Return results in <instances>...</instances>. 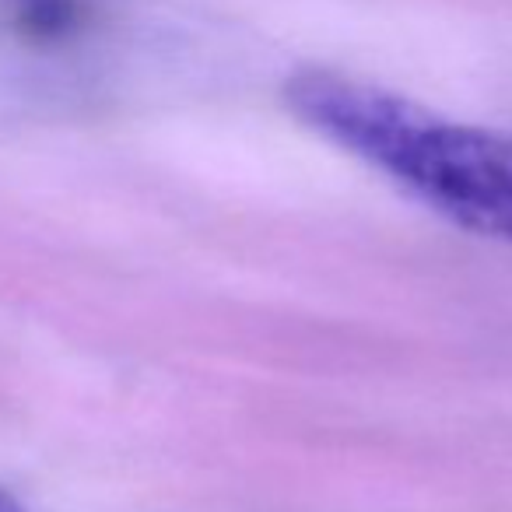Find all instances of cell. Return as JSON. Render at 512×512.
<instances>
[{
    "instance_id": "2",
    "label": "cell",
    "mask_w": 512,
    "mask_h": 512,
    "mask_svg": "<svg viewBox=\"0 0 512 512\" xmlns=\"http://www.w3.org/2000/svg\"><path fill=\"white\" fill-rule=\"evenodd\" d=\"M0 18L29 46H64L92 22V0H0Z\"/></svg>"
},
{
    "instance_id": "1",
    "label": "cell",
    "mask_w": 512,
    "mask_h": 512,
    "mask_svg": "<svg viewBox=\"0 0 512 512\" xmlns=\"http://www.w3.org/2000/svg\"><path fill=\"white\" fill-rule=\"evenodd\" d=\"M285 102L306 127L376 165L432 211L512 242V134L453 123L379 85L299 71Z\"/></svg>"
},
{
    "instance_id": "3",
    "label": "cell",
    "mask_w": 512,
    "mask_h": 512,
    "mask_svg": "<svg viewBox=\"0 0 512 512\" xmlns=\"http://www.w3.org/2000/svg\"><path fill=\"white\" fill-rule=\"evenodd\" d=\"M0 512H25V509L8 495V491H0Z\"/></svg>"
}]
</instances>
